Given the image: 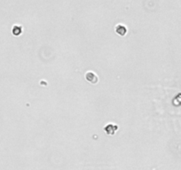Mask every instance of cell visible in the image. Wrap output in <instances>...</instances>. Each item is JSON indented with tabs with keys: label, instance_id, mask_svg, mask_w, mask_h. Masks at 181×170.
<instances>
[{
	"label": "cell",
	"instance_id": "cell-1",
	"mask_svg": "<svg viewBox=\"0 0 181 170\" xmlns=\"http://www.w3.org/2000/svg\"><path fill=\"white\" fill-rule=\"evenodd\" d=\"M118 127L116 126V125H112V124H109L107 126H106V128H104V130L106 131V133L107 135H114L116 130H117Z\"/></svg>",
	"mask_w": 181,
	"mask_h": 170
},
{
	"label": "cell",
	"instance_id": "cell-2",
	"mask_svg": "<svg viewBox=\"0 0 181 170\" xmlns=\"http://www.w3.org/2000/svg\"><path fill=\"white\" fill-rule=\"evenodd\" d=\"M85 78L88 82H92V83H97L98 82V77L96 76V75L93 72H88L85 75Z\"/></svg>",
	"mask_w": 181,
	"mask_h": 170
},
{
	"label": "cell",
	"instance_id": "cell-3",
	"mask_svg": "<svg viewBox=\"0 0 181 170\" xmlns=\"http://www.w3.org/2000/svg\"><path fill=\"white\" fill-rule=\"evenodd\" d=\"M116 33H117L118 35H120L121 36H123L127 33V29H126V28L123 27V26H121V25L116 27Z\"/></svg>",
	"mask_w": 181,
	"mask_h": 170
},
{
	"label": "cell",
	"instance_id": "cell-4",
	"mask_svg": "<svg viewBox=\"0 0 181 170\" xmlns=\"http://www.w3.org/2000/svg\"><path fill=\"white\" fill-rule=\"evenodd\" d=\"M13 35H15V36H19V35L21 33V28H20V27H18V26L13 27Z\"/></svg>",
	"mask_w": 181,
	"mask_h": 170
}]
</instances>
